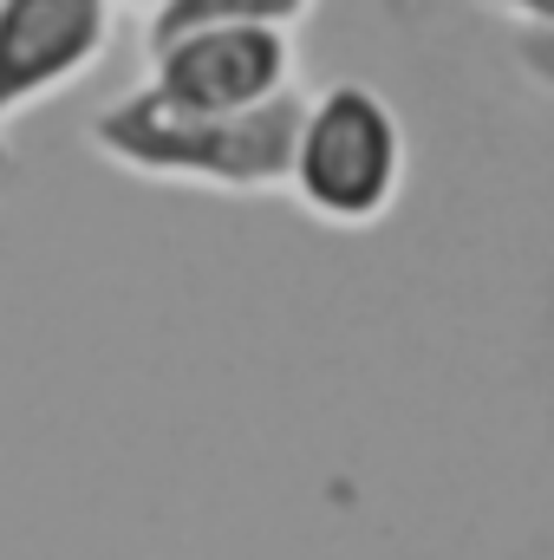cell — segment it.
Here are the masks:
<instances>
[{
    "label": "cell",
    "instance_id": "obj_7",
    "mask_svg": "<svg viewBox=\"0 0 554 560\" xmlns=\"http://www.w3.org/2000/svg\"><path fill=\"white\" fill-rule=\"evenodd\" d=\"M489 13H503L516 33H549L554 26V0H483Z\"/></svg>",
    "mask_w": 554,
    "mask_h": 560
},
{
    "label": "cell",
    "instance_id": "obj_5",
    "mask_svg": "<svg viewBox=\"0 0 554 560\" xmlns=\"http://www.w3.org/2000/svg\"><path fill=\"white\" fill-rule=\"evenodd\" d=\"M313 7L320 0H176L143 26V39L189 33V26H275V33H293Z\"/></svg>",
    "mask_w": 554,
    "mask_h": 560
},
{
    "label": "cell",
    "instance_id": "obj_6",
    "mask_svg": "<svg viewBox=\"0 0 554 560\" xmlns=\"http://www.w3.org/2000/svg\"><path fill=\"white\" fill-rule=\"evenodd\" d=\"M516 59L542 92H554V26L549 33H516Z\"/></svg>",
    "mask_w": 554,
    "mask_h": 560
},
{
    "label": "cell",
    "instance_id": "obj_8",
    "mask_svg": "<svg viewBox=\"0 0 554 560\" xmlns=\"http://www.w3.org/2000/svg\"><path fill=\"white\" fill-rule=\"evenodd\" d=\"M118 7H138V13H150V20H157V13H163V7H176V0H118Z\"/></svg>",
    "mask_w": 554,
    "mask_h": 560
},
{
    "label": "cell",
    "instance_id": "obj_1",
    "mask_svg": "<svg viewBox=\"0 0 554 560\" xmlns=\"http://www.w3.org/2000/svg\"><path fill=\"white\" fill-rule=\"evenodd\" d=\"M300 92H287L262 112L242 118H203L163 105L150 85L112 98L92 112L85 143L99 163L143 176V183H176V189H216V196H275L287 189V156L300 131Z\"/></svg>",
    "mask_w": 554,
    "mask_h": 560
},
{
    "label": "cell",
    "instance_id": "obj_2",
    "mask_svg": "<svg viewBox=\"0 0 554 560\" xmlns=\"http://www.w3.org/2000/svg\"><path fill=\"white\" fill-rule=\"evenodd\" d=\"M405 125L385 92L339 79L300 105L287 196L326 229H379L405 196Z\"/></svg>",
    "mask_w": 554,
    "mask_h": 560
},
{
    "label": "cell",
    "instance_id": "obj_3",
    "mask_svg": "<svg viewBox=\"0 0 554 560\" xmlns=\"http://www.w3.org/2000/svg\"><path fill=\"white\" fill-rule=\"evenodd\" d=\"M118 39V0H0V176H13V125L85 85Z\"/></svg>",
    "mask_w": 554,
    "mask_h": 560
},
{
    "label": "cell",
    "instance_id": "obj_4",
    "mask_svg": "<svg viewBox=\"0 0 554 560\" xmlns=\"http://www.w3.org/2000/svg\"><path fill=\"white\" fill-rule=\"evenodd\" d=\"M150 52V92L176 112L203 118H242L293 92V33L275 26H189L143 39Z\"/></svg>",
    "mask_w": 554,
    "mask_h": 560
}]
</instances>
